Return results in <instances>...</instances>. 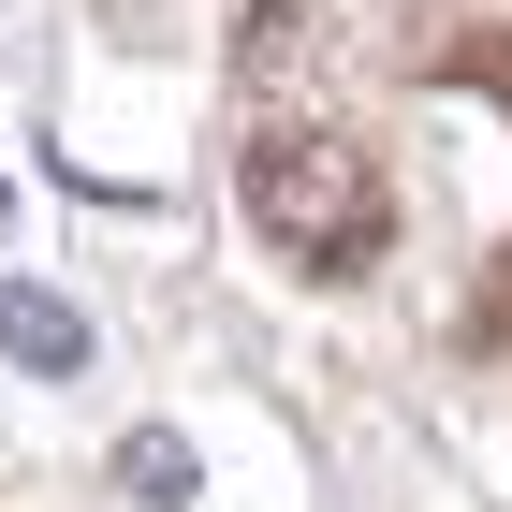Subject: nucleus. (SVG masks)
<instances>
[{
    "label": "nucleus",
    "mask_w": 512,
    "mask_h": 512,
    "mask_svg": "<svg viewBox=\"0 0 512 512\" xmlns=\"http://www.w3.org/2000/svg\"><path fill=\"white\" fill-rule=\"evenodd\" d=\"M264 220H278V235H308V220H322L337 249H366V191L337 176V161H293V147H264Z\"/></svg>",
    "instance_id": "obj_1"
},
{
    "label": "nucleus",
    "mask_w": 512,
    "mask_h": 512,
    "mask_svg": "<svg viewBox=\"0 0 512 512\" xmlns=\"http://www.w3.org/2000/svg\"><path fill=\"white\" fill-rule=\"evenodd\" d=\"M0 352L15 366H44V381H88V308H59V293H30V278H0Z\"/></svg>",
    "instance_id": "obj_2"
},
{
    "label": "nucleus",
    "mask_w": 512,
    "mask_h": 512,
    "mask_svg": "<svg viewBox=\"0 0 512 512\" xmlns=\"http://www.w3.org/2000/svg\"><path fill=\"white\" fill-rule=\"evenodd\" d=\"M118 483H132L147 512H191L205 469H191V439H176V425H132V439H118Z\"/></svg>",
    "instance_id": "obj_3"
}]
</instances>
